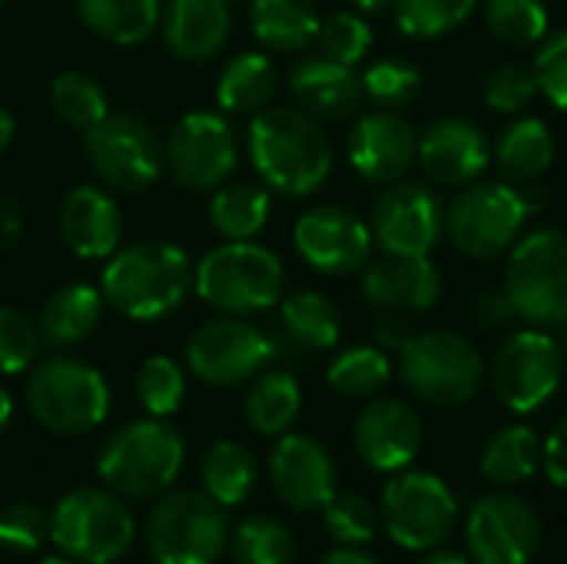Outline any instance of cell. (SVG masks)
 I'll use <instances>...</instances> for the list:
<instances>
[{
    "label": "cell",
    "instance_id": "cell-8",
    "mask_svg": "<svg viewBox=\"0 0 567 564\" xmlns=\"http://www.w3.org/2000/svg\"><path fill=\"white\" fill-rule=\"evenodd\" d=\"M27 409L33 422L53 435H86L100 429L110 412V386L93 366L53 356L30 372Z\"/></svg>",
    "mask_w": 567,
    "mask_h": 564
},
{
    "label": "cell",
    "instance_id": "cell-54",
    "mask_svg": "<svg viewBox=\"0 0 567 564\" xmlns=\"http://www.w3.org/2000/svg\"><path fill=\"white\" fill-rule=\"evenodd\" d=\"M319 564H379L372 555H365L362 548H352V545H346V548H336V552H329L326 558Z\"/></svg>",
    "mask_w": 567,
    "mask_h": 564
},
{
    "label": "cell",
    "instance_id": "cell-16",
    "mask_svg": "<svg viewBox=\"0 0 567 564\" xmlns=\"http://www.w3.org/2000/svg\"><path fill=\"white\" fill-rule=\"evenodd\" d=\"M372 239L392 256H429L445 236V206L429 183L399 180L372 203Z\"/></svg>",
    "mask_w": 567,
    "mask_h": 564
},
{
    "label": "cell",
    "instance_id": "cell-20",
    "mask_svg": "<svg viewBox=\"0 0 567 564\" xmlns=\"http://www.w3.org/2000/svg\"><path fill=\"white\" fill-rule=\"evenodd\" d=\"M355 452L359 459L385 475L409 469L425 442L422 416L402 399H372L355 419Z\"/></svg>",
    "mask_w": 567,
    "mask_h": 564
},
{
    "label": "cell",
    "instance_id": "cell-32",
    "mask_svg": "<svg viewBox=\"0 0 567 564\" xmlns=\"http://www.w3.org/2000/svg\"><path fill=\"white\" fill-rule=\"evenodd\" d=\"M282 332L286 342L302 352H326L339 346L342 316L332 299L322 293L302 289L282 299Z\"/></svg>",
    "mask_w": 567,
    "mask_h": 564
},
{
    "label": "cell",
    "instance_id": "cell-37",
    "mask_svg": "<svg viewBox=\"0 0 567 564\" xmlns=\"http://www.w3.org/2000/svg\"><path fill=\"white\" fill-rule=\"evenodd\" d=\"M326 379L342 399H372L392 379V359L379 346H349L332 359Z\"/></svg>",
    "mask_w": 567,
    "mask_h": 564
},
{
    "label": "cell",
    "instance_id": "cell-17",
    "mask_svg": "<svg viewBox=\"0 0 567 564\" xmlns=\"http://www.w3.org/2000/svg\"><path fill=\"white\" fill-rule=\"evenodd\" d=\"M465 542L475 564H528L542 545V522L525 499L495 492L472 505Z\"/></svg>",
    "mask_w": 567,
    "mask_h": 564
},
{
    "label": "cell",
    "instance_id": "cell-3",
    "mask_svg": "<svg viewBox=\"0 0 567 564\" xmlns=\"http://www.w3.org/2000/svg\"><path fill=\"white\" fill-rule=\"evenodd\" d=\"M538 183L475 180L445 209V236L468 259H498L518 239L525 223L542 209Z\"/></svg>",
    "mask_w": 567,
    "mask_h": 564
},
{
    "label": "cell",
    "instance_id": "cell-40",
    "mask_svg": "<svg viewBox=\"0 0 567 564\" xmlns=\"http://www.w3.org/2000/svg\"><path fill=\"white\" fill-rule=\"evenodd\" d=\"M485 20L492 37L512 50L538 47L548 37V23H551L545 0H488Z\"/></svg>",
    "mask_w": 567,
    "mask_h": 564
},
{
    "label": "cell",
    "instance_id": "cell-43",
    "mask_svg": "<svg viewBox=\"0 0 567 564\" xmlns=\"http://www.w3.org/2000/svg\"><path fill=\"white\" fill-rule=\"evenodd\" d=\"M186 396V376L179 369V362H173L169 356H150L140 372H136V399L140 406L156 416L166 419L179 409Z\"/></svg>",
    "mask_w": 567,
    "mask_h": 564
},
{
    "label": "cell",
    "instance_id": "cell-5",
    "mask_svg": "<svg viewBox=\"0 0 567 564\" xmlns=\"http://www.w3.org/2000/svg\"><path fill=\"white\" fill-rule=\"evenodd\" d=\"M286 286L282 259L246 239V243H223L193 266V289L203 302L226 316H256L279 302Z\"/></svg>",
    "mask_w": 567,
    "mask_h": 564
},
{
    "label": "cell",
    "instance_id": "cell-36",
    "mask_svg": "<svg viewBox=\"0 0 567 564\" xmlns=\"http://www.w3.org/2000/svg\"><path fill=\"white\" fill-rule=\"evenodd\" d=\"M256 472L259 469L252 452L239 442H216L213 449H206L199 465L203 492L223 509L243 505L249 499V492L256 489Z\"/></svg>",
    "mask_w": 567,
    "mask_h": 564
},
{
    "label": "cell",
    "instance_id": "cell-57",
    "mask_svg": "<svg viewBox=\"0 0 567 564\" xmlns=\"http://www.w3.org/2000/svg\"><path fill=\"white\" fill-rule=\"evenodd\" d=\"M359 13H382L385 7H392V0H349Z\"/></svg>",
    "mask_w": 567,
    "mask_h": 564
},
{
    "label": "cell",
    "instance_id": "cell-50",
    "mask_svg": "<svg viewBox=\"0 0 567 564\" xmlns=\"http://www.w3.org/2000/svg\"><path fill=\"white\" fill-rule=\"evenodd\" d=\"M472 319L482 329H505L512 319H518L508 289L505 286H485V289H478V296L472 299Z\"/></svg>",
    "mask_w": 567,
    "mask_h": 564
},
{
    "label": "cell",
    "instance_id": "cell-1",
    "mask_svg": "<svg viewBox=\"0 0 567 564\" xmlns=\"http://www.w3.org/2000/svg\"><path fill=\"white\" fill-rule=\"evenodd\" d=\"M246 143L259 180L282 196H309L332 173V143L306 110H259L249 123Z\"/></svg>",
    "mask_w": 567,
    "mask_h": 564
},
{
    "label": "cell",
    "instance_id": "cell-26",
    "mask_svg": "<svg viewBox=\"0 0 567 564\" xmlns=\"http://www.w3.org/2000/svg\"><path fill=\"white\" fill-rule=\"evenodd\" d=\"M233 7L226 0H169L163 7V40L183 60L216 57L233 27Z\"/></svg>",
    "mask_w": 567,
    "mask_h": 564
},
{
    "label": "cell",
    "instance_id": "cell-34",
    "mask_svg": "<svg viewBox=\"0 0 567 564\" xmlns=\"http://www.w3.org/2000/svg\"><path fill=\"white\" fill-rule=\"evenodd\" d=\"M83 23L120 47L146 40L159 23V0H76Z\"/></svg>",
    "mask_w": 567,
    "mask_h": 564
},
{
    "label": "cell",
    "instance_id": "cell-14",
    "mask_svg": "<svg viewBox=\"0 0 567 564\" xmlns=\"http://www.w3.org/2000/svg\"><path fill=\"white\" fill-rule=\"evenodd\" d=\"M86 156L96 176L123 193L150 189L166 166L156 130L133 113H110L93 130H86Z\"/></svg>",
    "mask_w": 567,
    "mask_h": 564
},
{
    "label": "cell",
    "instance_id": "cell-12",
    "mask_svg": "<svg viewBox=\"0 0 567 564\" xmlns=\"http://www.w3.org/2000/svg\"><path fill=\"white\" fill-rule=\"evenodd\" d=\"M565 359L555 336L538 326L518 329L502 342L492 359V389L498 402L515 416L538 412L561 386Z\"/></svg>",
    "mask_w": 567,
    "mask_h": 564
},
{
    "label": "cell",
    "instance_id": "cell-42",
    "mask_svg": "<svg viewBox=\"0 0 567 564\" xmlns=\"http://www.w3.org/2000/svg\"><path fill=\"white\" fill-rule=\"evenodd\" d=\"M362 93L379 110H405L422 93V70L405 60H375L362 73Z\"/></svg>",
    "mask_w": 567,
    "mask_h": 564
},
{
    "label": "cell",
    "instance_id": "cell-61",
    "mask_svg": "<svg viewBox=\"0 0 567 564\" xmlns=\"http://www.w3.org/2000/svg\"><path fill=\"white\" fill-rule=\"evenodd\" d=\"M226 3H229V7H236V3H246V0H226Z\"/></svg>",
    "mask_w": 567,
    "mask_h": 564
},
{
    "label": "cell",
    "instance_id": "cell-38",
    "mask_svg": "<svg viewBox=\"0 0 567 564\" xmlns=\"http://www.w3.org/2000/svg\"><path fill=\"white\" fill-rule=\"evenodd\" d=\"M50 103H53V113L73 126V130H93L100 120L110 116V100H106V90L100 86L96 76L90 73H80V70H66L53 80L50 86Z\"/></svg>",
    "mask_w": 567,
    "mask_h": 564
},
{
    "label": "cell",
    "instance_id": "cell-23",
    "mask_svg": "<svg viewBox=\"0 0 567 564\" xmlns=\"http://www.w3.org/2000/svg\"><path fill=\"white\" fill-rule=\"evenodd\" d=\"M362 296L379 312H429L442 299V273L429 256L369 259L362 269Z\"/></svg>",
    "mask_w": 567,
    "mask_h": 564
},
{
    "label": "cell",
    "instance_id": "cell-56",
    "mask_svg": "<svg viewBox=\"0 0 567 564\" xmlns=\"http://www.w3.org/2000/svg\"><path fill=\"white\" fill-rule=\"evenodd\" d=\"M422 564H472L465 555H458V552H432L429 558Z\"/></svg>",
    "mask_w": 567,
    "mask_h": 564
},
{
    "label": "cell",
    "instance_id": "cell-10",
    "mask_svg": "<svg viewBox=\"0 0 567 564\" xmlns=\"http://www.w3.org/2000/svg\"><path fill=\"white\" fill-rule=\"evenodd\" d=\"M502 286L528 326H567V233L535 229L522 236L508 249Z\"/></svg>",
    "mask_w": 567,
    "mask_h": 564
},
{
    "label": "cell",
    "instance_id": "cell-46",
    "mask_svg": "<svg viewBox=\"0 0 567 564\" xmlns=\"http://www.w3.org/2000/svg\"><path fill=\"white\" fill-rule=\"evenodd\" d=\"M538 96V80L525 63H502L485 80V103L502 116H522Z\"/></svg>",
    "mask_w": 567,
    "mask_h": 564
},
{
    "label": "cell",
    "instance_id": "cell-29",
    "mask_svg": "<svg viewBox=\"0 0 567 564\" xmlns=\"http://www.w3.org/2000/svg\"><path fill=\"white\" fill-rule=\"evenodd\" d=\"M545 459V442L532 425H502L482 449V475L498 489L525 485Z\"/></svg>",
    "mask_w": 567,
    "mask_h": 564
},
{
    "label": "cell",
    "instance_id": "cell-33",
    "mask_svg": "<svg viewBox=\"0 0 567 564\" xmlns=\"http://www.w3.org/2000/svg\"><path fill=\"white\" fill-rule=\"evenodd\" d=\"M302 409V389L286 369H262L246 392V422L259 435H286Z\"/></svg>",
    "mask_w": 567,
    "mask_h": 564
},
{
    "label": "cell",
    "instance_id": "cell-21",
    "mask_svg": "<svg viewBox=\"0 0 567 564\" xmlns=\"http://www.w3.org/2000/svg\"><path fill=\"white\" fill-rule=\"evenodd\" d=\"M269 485L292 512H316L336 495V462L319 439L286 432L269 455Z\"/></svg>",
    "mask_w": 567,
    "mask_h": 564
},
{
    "label": "cell",
    "instance_id": "cell-59",
    "mask_svg": "<svg viewBox=\"0 0 567 564\" xmlns=\"http://www.w3.org/2000/svg\"><path fill=\"white\" fill-rule=\"evenodd\" d=\"M40 564H80V562H73V558H66V555H53V558H43Z\"/></svg>",
    "mask_w": 567,
    "mask_h": 564
},
{
    "label": "cell",
    "instance_id": "cell-24",
    "mask_svg": "<svg viewBox=\"0 0 567 564\" xmlns=\"http://www.w3.org/2000/svg\"><path fill=\"white\" fill-rule=\"evenodd\" d=\"M289 90H292L299 110H306L316 120L349 116L365 100L362 76L355 73V66L339 63V60H332L326 53L302 57L299 63H292V70H289Z\"/></svg>",
    "mask_w": 567,
    "mask_h": 564
},
{
    "label": "cell",
    "instance_id": "cell-45",
    "mask_svg": "<svg viewBox=\"0 0 567 564\" xmlns=\"http://www.w3.org/2000/svg\"><path fill=\"white\" fill-rule=\"evenodd\" d=\"M322 515H326V529L329 535L339 542V545H352V548H362L375 539L379 532V512L372 509V502H365L362 495H332L326 505H322Z\"/></svg>",
    "mask_w": 567,
    "mask_h": 564
},
{
    "label": "cell",
    "instance_id": "cell-55",
    "mask_svg": "<svg viewBox=\"0 0 567 564\" xmlns=\"http://www.w3.org/2000/svg\"><path fill=\"white\" fill-rule=\"evenodd\" d=\"M13 133H17V123H13V116L0 106V153L10 146V140H13Z\"/></svg>",
    "mask_w": 567,
    "mask_h": 564
},
{
    "label": "cell",
    "instance_id": "cell-44",
    "mask_svg": "<svg viewBox=\"0 0 567 564\" xmlns=\"http://www.w3.org/2000/svg\"><path fill=\"white\" fill-rule=\"evenodd\" d=\"M316 43H319V50H322L326 57L355 66V63H362V60L369 57V50H372V43H375V33H372V27L365 23V17H362L359 10H355V13L339 10V13H332V17H326V20L319 23Z\"/></svg>",
    "mask_w": 567,
    "mask_h": 564
},
{
    "label": "cell",
    "instance_id": "cell-18",
    "mask_svg": "<svg viewBox=\"0 0 567 564\" xmlns=\"http://www.w3.org/2000/svg\"><path fill=\"white\" fill-rule=\"evenodd\" d=\"M296 253L322 276H349L372 259V229L342 206H319L299 216L292 229Z\"/></svg>",
    "mask_w": 567,
    "mask_h": 564
},
{
    "label": "cell",
    "instance_id": "cell-27",
    "mask_svg": "<svg viewBox=\"0 0 567 564\" xmlns=\"http://www.w3.org/2000/svg\"><path fill=\"white\" fill-rule=\"evenodd\" d=\"M492 160L505 183H538L555 163V136L542 116H515L495 140Z\"/></svg>",
    "mask_w": 567,
    "mask_h": 564
},
{
    "label": "cell",
    "instance_id": "cell-30",
    "mask_svg": "<svg viewBox=\"0 0 567 564\" xmlns=\"http://www.w3.org/2000/svg\"><path fill=\"white\" fill-rule=\"evenodd\" d=\"M100 316H103V293L86 283H70L47 299L37 329L43 342L73 346L100 326Z\"/></svg>",
    "mask_w": 567,
    "mask_h": 564
},
{
    "label": "cell",
    "instance_id": "cell-9",
    "mask_svg": "<svg viewBox=\"0 0 567 564\" xmlns=\"http://www.w3.org/2000/svg\"><path fill=\"white\" fill-rule=\"evenodd\" d=\"M146 548L156 564H216L229 548V519L196 489L163 492L146 519Z\"/></svg>",
    "mask_w": 567,
    "mask_h": 564
},
{
    "label": "cell",
    "instance_id": "cell-31",
    "mask_svg": "<svg viewBox=\"0 0 567 564\" xmlns=\"http://www.w3.org/2000/svg\"><path fill=\"white\" fill-rule=\"evenodd\" d=\"M276 86H279L276 63L266 53L246 50L223 66L216 83V100L219 110L226 113H259L276 96Z\"/></svg>",
    "mask_w": 567,
    "mask_h": 564
},
{
    "label": "cell",
    "instance_id": "cell-11",
    "mask_svg": "<svg viewBox=\"0 0 567 564\" xmlns=\"http://www.w3.org/2000/svg\"><path fill=\"white\" fill-rule=\"evenodd\" d=\"M382 522L399 548L432 552L452 535L458 502L439 475L402 469L382 492Z\"/></svg>",
    "mask_w": 567,
    "mask_h": 564
},
{
    "label": "cell",
    "instance_id": "cell-47",
    "mask_svg": "<svg viewBox=\"0 0 567 564\" xmlns=\"http://www.w3.org/2000/svg\"><path fill=\"white\" fill-rule=\"evenodd\" d=\"M40 352V329L17 309L0 306V376H20Z\"/></svg>",
    "mask_w": 567,
    "mask_h": 564
},
{
    "label": "cell",
    "instance_id": "cell-39",
    "mask_svg": "<svg viewBox=\"0 0 567 564\" xmlns=\"http://www.w3.org/2000/svg\"><path fill=\"white\" fill-rule=\"evenodd\" d=\"M229 555L236 564H292L296 539L272 515H252L229 532Z\"/></svg>",
    "mask_w": 567,
    "mask_h": 564
},
{
    "label": "cell",
    "instance_id": "cell-22",
    "mask_svg": "<svg viewBox=\"0 0 567 564\" xmlns=\"http://www.w3.org/2000/svg\"><path fill=\"white\" fill-rule=\"evenodd\" d=\"M439 186H468L492 166L488 133L465 116H442L419 133V160Z\"/></svg>",
    "mask_w": 567,
    "mask_h": 564
},
{
    "label": "cell",
    "instance_id": "cell-48",
    "mask_svg": "<svg viewBox=\"0 0 567 564\" xmlns=\"http://www.w3.org/2000/svg\"><path fill=\"white\" fill-rule=\"evenodd\" d=\"M532 73L538 80V93H545V100L555 110L567 113V27L548 33L538 43V53L532 60Z\"/></svg>",
    "mask_w": 567,
    "mask_h": 564
},
{
    "label": "cell",
    "instance_id": "cell-19",
    "mask_svg": "<svg viewBox=\"0 0 567 564\" xmlns=\"http://www.w3.org/2000/svg\"><path fill=\"white\" fill-rule=\"evenodd\" d=\"M349 163L369 183H399L419 160V133L399 110H369L349 130Z\"/></svg>",
    "mask_w": 567,
    "mask_h": 564
},
{
    "label": "cell",
    "instance_id": "cell-4",
    "mask_svg": "<svg viewBox=\"0 0 567 564\" xmlns=\"http://www.w3.org/2000/svg\"><path fill=\"white\" fill-rule=\"evenodd\" d=\"M186 445L183 435L150 416L120 425L96 455V475L123 499H156L169 492L183 472Z\"/></svg>",
    "mask_w": 567,
    "mask_h": 564
},
{
    "label": "cell",
    "instance_id": "cell-2",
    "mask_svg": "<svg viewBox=\"0 0 567 564\" xmlns=\"http://www.w3.org/2000/svg\"><path fill=\"white\" fill-rule=\"evenodd\" d=\"M193 289V263L173 243L143 239L120 253L103 269L100 293L120 316L153 322L169 316Z\"/></svg>",
    "mask_w": 567,
    "mask_h": 564
},
{
    "label": "cell",
    "instance_id": "cell-7",
    "mask_svg": "<svg viewBox=\"0 0 567 564\" xmlns=\"http://www.w3.org/2000/svg\"><path fill=\"white\" fill-rule=\"evenodd\" d=\"M50 542L80 564L120 562L136 542V522L123 495L110 489H73L50 515Z\"/></svg>",
    "mask_w": 567,
    "mask_h": 564
},
{
    "label": "cell",
    "instance_id": "cell-28",
    "mask_svg": "<svg viewBox=\"0 0 567 564\" xmlns=\"http://www.w3.org/2000/svg\"><path fill=\"white\" fill-rule=\"evenodd\" d=\"M252 33L276 53H302L319 37V13L312 0H252Z\"/></svg>",
    "mask_w": 567,
    "mask_h": 564
},
{
    "label": "cell",
    "instance_id": "cell-25",
    "mask_svg": "<svg viewBox=\"0 0 567 564\" xmlns=\"http://www.w3.org/2000/svg\"><path fill=\"white\" fill-rule=\"evenodd\" d=\"M120 209L96 186H76L60 206V239L80 259H106L120 246Z\"/></svg>",
    "mask_w": 567,
    "mask_h": 564
},
{
    "label": "cell",
    "instance_id": "cell-52",
    "mask_svg": "<svg viewBox=\"0 0 567 564\" xmlns=\"http://www.w3.org/2000/svg\"><path fill=\"white\" fill-rule=\"evenodd\" d=\"M412 322L405 312H382L375 322V346L385 352H402L412 339Z\"/></svg>",
    "mask_w": 567,
    "mask_h": 564
},
{
    "label": "cell",
    "instance_id": "cell-6",
    "mask_svg": "<svg viewBox=\"0 0 567 564\" xmlns=\"http://www.w3.org/2000/svg\"><path fill=\"white\" fill-rule=\"evenodd\" d=\"M402 382L429 406L458 409L468 406L485 386V359L472 339L449 329L415 332L399 352Z\"/></svg>",
    "mask_w": 567,
    "mask_h": 564
},
{
    "label": "cell",
    "instance_id": "cell-49",
    "mask_svg": "<svg viewBox=\"0 0 567 564\" xmlns=\"http://www.w3.org/2000/svg\"><path fill=\"white\" fill-rule=\"evenodd\" d=\"M50 539V515L37 505L17 502L0 512V545L10 552H37Z\"/></svg>",
    "mask_w": 567,
    "mask_h": 564
},
{
    "label": "cell",
    "instance_id": "cell-41",
    "mask_svg": "<svg viewBox=\"0 0 567 564\" xmlns=\"http://www.w3.org/2000/svg\"><path fill=\"white\" fill-rule=\"evenodd\" d=\"M482 0H392L395 23L405 37L435 40L458 30Z\"/></svg>",
    "mask_w": 567,
    "mask_h": 564
},
{
    "label": "cell",
    "instance_id": "cell-62",
    "mask_svg": "<svg viewBox=\"0 0 567 564\" xmlns=\"http://www.w3.org/2000/svg\"><path fill=\"white\" fill-rule=\"evenodd\" d=\"M3 3H7V0H0V7H3Z\"/></svg>",
    "mask_w": 567,
    "mask_h": 564
},
{
    "label": "cell",
    "instance_id": "cell-15",
    "mask_svg": "<svg viewBox=\"0 0 567 564\" xmlns=\"http://www.w3.org/2000/svg\"><path fill=\"white\" fill-rule=\"evenodd\" d=\"M169 173L186 189H216L239 163V140L233 123L216 110L186 113L163 143Z\"/></svg>",
    "mask_w": 567,
    "mask_h": 564
},
{
    "label": "cell",
    "instance_id": "cell-35",
    "mask_svg": "<svg viewBox=\"0 0 567 564\" xmlns=\"http://www.w3.org/2000/svg\"><path fill=\"white\" fill-rule=\"evenodd\" d=\"M269 189L252 186V183H233L219 189L209 203V226L226 239V243H246L256 239L266 223H269Z\"/></svg>",
    "mask_w": 567,
    "mask_h": 564
},
{
    "label": "cell",
    "instance_id": "cell-13",
    "mask_svg": "<svg viewBox=\"0 0 567 564\" xmlns=\"http://www.w3.org/2000/svg\"><path fill=\"white\" fill-rule=\"evenodd\" d=\"M276 356L279 339L246 322L243 316H223L199 326L186 346L189 372L216 389H229L259 376Z\"/></svg>",
    "mask_w": 567,
    "mask_h": 564
},
{
    "label": "cell",
    "instance_id": "cell-58",
    "mask_svg": "<svg viewBox=\"0 0 567 564\" xmlns=\"http://www.w3.org/2000/svg\"><path fill=\"white\" fill-rule=\"evenodd\" d=\"M10 416H13V402H10V392H7V389L0 386V432L7 429Z\"/></svg>",
    "mask_w": 567,
    "mask_h": 564
},
{
    "label": "cell",
    "instance_id": "cell-51",
    "mask_svg": "<svg viewBox=\"0 0 567 564\" xmlns=\"http://www.w3.org/2000/svg\"><path fill=\"white\" fill-rule=\"evenodd\" d=\"M545 475L551 479V485L567 489V412L561 416V422L551 429L548 442H545Z\"/></svg>",
    "mask_w": 567,
    "mask_h": 564
},
{
    "label": "cell",
    "instance_id": "cell-60",
    "mask_svg": "<svg viewBox=\"0 0 567 564\" xmlns=\"http://www.w3.org/2000/svg\"><path fill=\"white\" fill-rule=\"evenodd\" d=\"M558 346H561V359H565V369H567V329H565V336L558 339Z\"/></svg>",
    "mask_w": 567,
    "mask_h": 564
},
{
    "label": "cell",
    "instance_id": "cell-53",
    "mask_svg": "<svg viewBox=\"0 0 567 564\" xmlns=\"http://www.w3.org/2000/svg\"><path fill=\"white\" fill-rule=\"evenodd\" d=\"M23 233V209L17 199H0V243L13 246Z\"/></svg>",
    "mask_w": 567,
    "mask_h": 564
}]
</instances>
